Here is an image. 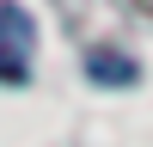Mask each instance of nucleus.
Listing matches in <instances>:
<instances>
[{
	"label": "nucleus",
	"mask_w": 153,
	"mask_h": 147,
	"mask_svg": "<svg viewBox=\"0 0 153 147\" xmlns=\"http://www.w3.org/2000/svg\"><path fill=\"white\" fill-rule=\"evenodd\" d=\"M31 19H25V6H12V0H0V80L6 86H25L31 80Z\"/></svg>",
	"instance_id": "f257e3e1"
},
{
	"label": "nucleus",
	"mask_w": 153,
	"mask_h": 147,
	"mask_svg": "<svg viewBox=\"0 0 153 147\" xmlns=\"http://www.w3.org/2000/svg\"><path fill=\"white\" fill-rule=\"evenodd\" d=\"M92 80H135V74H129V61H117V55H92Z\"/></svg>",
	"instance_id": "f03ea898"
}]
</instances>
